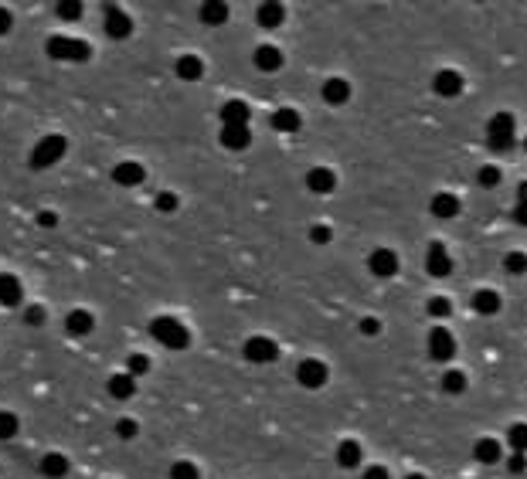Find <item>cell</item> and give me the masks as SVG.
Segmentation results:
<instances>
[{
  "mask_svg": "<svg viewBox=\"0 0 527 479\" xmlns=\"http://www.w3.org/2000/svg\"><path fill=\"white\" fill-rule=\"evenodd\" d=\"M150 333H154L156 344L170 347V350H184V347L191 344V330L174 320V316H156L154 323H150Z\"/></svg>",
  "mask_w": 527,
  "mask_h": 479,
  "instance_id": "1",
  "label": "cell"
},
{
  "mask_svg": "<svg viewBox=\"0 0 527 479\" xmlns=\"http://www.w3.org/2000/svg\"><path fill=\"white\" fill-rule=\"evenodd\" d=\"M65 150H68V139L65 136H44L38 147L31 150V167L35 170H44V167H55L61 156H65Z\"/></svg>",
  "mask_w": 527,
  "mask_h": 479,
  "instance_id": "2",
  "label": "cell"
},
{
  "mask_svg": "<svg viewBox=\"0 0 527 479\" xmlns=\"http://www.w3.org/2000/svg\"><path fill=\"white\" fill-rule=\"evenodd\" d=\"M92 55L89 51V44L78 38H65V35H55V38L48 41V58H55V61H85V58Z\"/></svg>",
  "mask_w": 527,
  "mask_h": 479,
  "instance_id": "3",
  "label": "cell"
},
{
  "mask_svg": "<svg viewBox=\"0 0 527 479\" xmlns=\"http://www.w3.org/2000/svg\"><path fill=\"white\" fill-rule=\"evenodd\" d=\"M487 136L493 150H510L514 147V116L510 113H497L487 123Z\"/></svg>",
  "mask_w": 527,
  "mask_h": 479,
  "instance_id": "4",
  "label": "cell"
},
{
  "mask_svg": "<svg viewBox=\"0 0 527 479\" xmlns=\"http://www.w3.org/2000/svg\"><path fill=\"white\" fill-rule=\"evenodd\" d=\"M327 378H330V371H327L323 361H316V357H306V361H299V367H296V381L303 384V387H310V391L323 387Z\"/></svg>",
  "mask_w": 527,
  "mask_h": 479,
  "instance_id": "5",
  "label": "cell"
},
{
  "mask_svg": "<svg viewBox=\"0 0 527 479\" xmlns=\"http://www.w3.org/2000/svg\"><path fill=\"white\" fill-rule=\"evenodd\" d=\"M452 354H456V337H452L446 326H432L429 357H432V361H439V364H446V361H452Z\"/></svg>",
  "mask_w": 527,
  "mask_h": 479,
  "instance_id": "6",
  "label": "cell"
},
{
  "mask_svg": "<svg viewBox=\"0 0 527 479\" xmlns=\"http://www.w3.org/2000/svg\"><path fill=\"white\" fill-rule=\"evenodd\" d=\"M279 357V347L269 340V337H252L245 340V361L249 364H273Z\"/></svg>",
  "mask_w": 527,
  "mask_h": 479,
  "instance_id": "7",
  "label": "cell"
},
{
  "mask_svg": "<svg viewBox=\"0 0 527 479\" xmlns=\"http://www.w3.org/2000/svg\"><path fill=\"white\" fill-rule=\"evenodd\" d=\"M426 268H429V275H435V279H446L452 272V259L442 242H432L429 245V251H426Z\"/></svg>",
  "mask_w": 527,
  "mask_h": 479,
  "instance_id": "8",
  "label": "cell"
},
{
  "mask_svg": "<svg viewBox=\"0 0 527 479\" xmlns=\"http://www.w3.org/2000/svg\"><path fill=\"white\" fill-rule=\"evenodd\" d=\"M368 268H371L378 279H391L395 272H398V255L391 249H374L368 255Z\"/></svg>",
  "mask_w": 527,
  "mask_h": 479,
  "instance_id": "9",
  "label": "cell"
},
{
  "mask_svg": "<svg viewBox=\"0 0 527 479\" xmlns=\"http://www.w3.org/2000/svg\"><path fill=\"white\" fill-rule=\"evenodd\" d=\"M432 89H435V96H442V99L459 96L463 92V75L452 72V68H442V72H435V78H432Z\"/></svg>",
  "mask_w": 527,
  "mask_h": 479,
  "instance_id": "10",
  "label": "cell"
},
{
  "mask_svg": "<svg viewBox=\"0 0 527 479\" xmlns=\"http://www.w3.org/2000/svg\"><path fill=\"white\" fill-rule=\"evenodd\" d=\"M106 391H109V398H116V402H130V398L137 394V378H133V374H126V371H119V374L109 378Z\"/></svg>",
  "mask_w": 527,
  "mask_h": 479,
  "instance_id": "11",
  "label": "cell"
},
{
  "mask_svg": "<svg viewBox=\"0 0 527 479\" xmlns=\"http://www.w3.org/2000/svg\"><path fill=\"white\" fill-rule=\"evenodd\" d=\"M143 167H140L137 160H123V163H116V170H113V180H116L119 187H137V184H143Z\"/></svg>",
  "mask_w": 527,
  "mask_h": 479,
  "instance_id": "12",
  "label": "cell"
},
{
  "mask_svg": "<svg viewBox=\"0 0 527 479\" xmlns=\"http://www.w3.org/2000/svg\"><path fill=\"white\" fill-rule=\"evenodd\" d=\"M130 31H133V20L119 7H106V35L109 38H130Z\"/></svg>",
  "mask_w": 527,
  "mask_h": 479,
  "instance_id": "13",
  "label": "cell"
},
{
  "mask_svg": "<svg viewBox=\"0 0 527 479\" xmlns=\"http://www.w3.org/2000/svg\"><path fill=\"white\" fill-rule=\"evenodd\" d=\"M500 306H504V303H500V292H497V289H476V292H473V309H476L480 316H497Z\"/></svg>",
  "mask_w": 527,
  "mask_h": 479,
  "instance_id": "14",
  "label": "cell"
},
{
  "mask_svg": "<svg viewBox=\"0 0 527 479\" xmlns=\"http://www.w3.org/2000/svg\"><path fill=\"white\" fill-rule=\"evenodd\" d=\"M252 61H255V68H259V72H279V68H283V51L273 48V44H259V48H255V55H252Z\"/></svg>",
  "mask_w": 527,
  "mask_h": 479,
  "instance_id": "15",
  "label": "cell"
},
{
  "mask_svg": "<svg viewBox=\"0 0 527 479\" xmlns=\"http://www.w3.org/2000/svg\"><path fill=\"white\" fill-rule=\"evenodd\" d=\"M361 459H364V449H361V442L344 439L340 445H337V466H340V469H357V466H361Z\"/></svg>",
  "mask_w": 527,
  "mask_h": 479,
  "instance_id": "16",
  "label": "cell"
},
{
  "mask_svg": "<svg viewBox=\"0 0 527 479\" xmlns=\"http://www.w3.org/2000/svg\"><path fill=\"white\" fill-rule=\"evenodd\" d=\"M320 96L327 99L330 106H344V102L351 99V82H347V78H327L323 89H320Z\"/></svg>",
  "mask_w": 527,
  "mask_h": 479,
  "instance_id": "17",
  "label": "cell"
},
{
  "mask_svg": "<svg viewBox=\"0 0 527 479\" xmlns=\"http://www.w3.org/2000/svg\"><path fill=\"white\" fill-rule=\"evenodd\" d=\"M221 123L225 126H249V106L242 99H228L221 106Z\"/></svg>",
  "mask_w": 527,
  "mask_h": 479,
  "instance_id": "18",
  "label": "cell"
},
{
  "mask_svg": "<svg viewBox=\"0 0 527 479\" xmlns=\"http://www.w3.org/2000/svg\"><path fill=\"white\" fill-rule=\"evenodd\" d=\"M252 143L249 126H221V147L225 150H245Z\"/></svg>",
  "mask_w": 527,
  "mask_h": 479,
  "instance_id": "19",
  "label": "cell"
},
{
  "mask_svg": "<svg viewBox=\"0 0 527 479\" xmlns=\"http://www.w3.org/2000/svg\"><path fill=\"white\" fill-rule=\"evenodd\" d=\"M92 326H96V320H92V313H89V309H72V313L65 316V330H68L72 337H85V333H92Z\"/></svg>",
  "mask_w": 527,
  "mask_h": 479,
  "instance_id": "20",
  "label": "cell"
},
{
  "mask_svg": "<svg viewBox=\"0 0 527 479\" xmlns=\"http://www.w3.org/2000/svg\"><path fill=\"white\" fill-rule=\"evenodd\" d=\"M20 279L11 272H0V306H18L20 303Z\"/></svg>",
  "mask_w": 527,
  "mask_h": 479,
  "instance_id": "21",
  "label": "cell"
},
{
  "mask_svg": "<svg viewBox=\"0 0 527 479\" xmlns=\"http://www.w3.org/2000/svg\"><path fill=\"white\" fill-rule=\"evenodd\" d=\"M306 187H310L313 194H330L333 187H337V177H333V170H327V167H313V170L306 173Z\"/></svg>",
  "mask_w": 527,
  "mask_h": 479,
  "instance_id": "22",
  "label": "cell"
},
{
  "mask_svg": "<svg viewBox=\"0 0 527 479\" xmlns=\"http://www.w3.org/2000/svg\"><path fill=\"white\" fill-rule=\"evenodd\" d=\"M473 456H476V462H483V466H493V462H500V456H504V445L497 439H476Z\"/></svg>",
  "mask_w": 527,
  "mask_h": 479,
  "instance_id": "23",
  "label": "cell"
},
{
  "mask_svg": "<svg viewBox=\"0 0 527 479\" xmlns=\"http://www.w3.org/2000/svg\"><path fill=\"white\" fill-rule=\"evenodd\" d=\"M429 211L435 214V218H456V214H459V197L450 194V191L435 194V197H432V204H429Z\"/></svg>",
  "mask_w": 527,
  "mask_h": 479,
  "instance_id": "24",
  "label": "cell"
},
{
  "mask_svg": "<svg viewBox=\"0 0 527 479\" xmlns=\"http://www.w3.org/2000/svg\"><path fill=\"white\" fill-rule=\"evenodd\" d=\"M177 75L184 78V82H197V78L204 75V61L197 55H180L177 58Z\"/></svg>",
  "mask_w": 527,
  "mask_h": 479,
  "instance_id": "25",
  "label": "cell"
},
{
  "mask_svg": "<svg viewBox=\"0 0 527 479\" xmlns=\"http://www.w3.org/2000/svg\"><path fill=\"white\" fill-rule=\"evenodd\" d=\"M299 123H303V119H299V113H296V109H290V106H286V109H275V113H273V126L279 130V133H296V130H299Z\"/></svg>",
  "mask_w": 527,
  "mask_h": 479,
  "instance_id": "26",
  "label": "cell"
},
{
  "mask_svg": "<svg viewBox=\"0 0 527 479\" xmlns=\"http://www.w3.org/2000/svg\"><path fill=\"white\" fill-rule=\"evenodd\" d=\"M41 473L51 479H61L65 473H68V459L61 456V452H48L44 459H41Z\"/></svg>",
  "mask_w": 527,
  "mask_h": 479,
  "instance_id": "27",
  "label": "cell"
},
{
  "mask_svg": "<svg viewBox=\"0 0 527 479\" xmlns=\"http://www.w3.org/2000/svg\"><path fill=\"white\" fill-rule=\"evenodd\" d=\"M286 20V7L283 4H262L259 7V24L262 27H279Z\"/></svg>",
  "mask_w": 527,
  "mask_h": 479,
  "instance_id": "28",
  "label": "cell"
},
{
  "mask_svg": "<svg viewBox=\"0 0 527 479\" xmlns=\"http://www.w3.org/2000/svg\"><path fill=\"white\" fill-rule=\"evenodd\" d=\"M466 374L463 371H456V367H450V371H442V391L446 394H463L466 391Z\"/></svg>",
  "mask_w": 527,
  "mask_h": 479,
  "instance_id": "29",
  "label": "cell"
},
{
  "mask_svg": "<svg viewBox=\"0 0 527 479\" xmlns=\"http://www.w3.org/2000/svg\"><path fill=\"white\" fill-rule=\"evenodd\" d=\"M201 20L204 24H225L228 20V4H201Z\"/></svg>",
  "mask_w": 527,
  "mask_h": 479,
  "instance_id": "30",
  "label": "cell"
},
{
  "mask_svg": "<svg viewBox=\"0 0 527 479\" xmlns=\"http://www.w3.org/2000/svg\"><path fill=\"white\" fill-rule=\"evenodd\" d=\"M507 442H510V452H527V425L524 422L510 425Z\"/></svg>",
  "mask_w": 527,
  "mask_h": 479,
  "instance_id": "31",
  "label": "cell"
},
{
  "mask_svg": "<svg viewBox=\"0 0 527 479\" xmlns=\"http://www.w3.org/2000/svg\"><path fill=\"white\" fill-rule=\"evenodd\" d=\"M452 313V303L446 299V296H432L429 299V316H435V320H446Z\"/></svg>",
  "mask_w": 527,
  "mask_h": 479,
  "instance_id": "32",
  "label": "cell"
},
{
  "mask_svg": "<svg viewBox=\"0 0 527 479\" xmlns=\"http://www.w3.org/2000/svg\"><path fill=\"white\" fill-rule=\"evenodd\" d=\"M150 371V357L147 354H130V361H126V374H147Z\"/></svg>",
  "mask_w": 527,
  "mask_h": 479,
  "instance_id": "33",
  "label": "cell"
},
{
  "mask_svg": "<svg viewBox=\"0 0 527 479\" xmlns=\"http://www.w3.org/2000/svg\"><path fill=\"white\" fill-rule=\"evenodd\" d=\"M18 435V415L0 411V439H14Z\"/></svg>",
  "mask_w": 527,
  "mask_h": 479,
  "instance_id": "34",
  "label": "cell"
},
{
  "mask_svg": "<svg viewBox=\"0 0 527 479\" xmlns=\"http://www.w3.org/2000/svg\"><path fill=\"white\" fill-rule=\"evenodd\" d=\"M504 268H507V272H517V275H521V272H527V255H524V251H507Z\"/></svg>",
  "mask_w": 527,
  "mask_h": 479,
  "instance_id": "35",
  "label": "cell"
},
{
  "mask_svg": "<svg viewBox=\"0 0 527 479\" xmlns=\"http://www.w3.org/2000/svg\"><path fill=\"white\" fill-rule=\"evenodd\" d=\"M170 479H197V466L194 462H174L170 466Z\"/></svg>",
  "mask_w": 527,
  "mask_h": 479,
  "instance_id": "36",
  "label": "cell"
},
{
  "mask_svg": "<svg viewBox=\"0 0 527 479\" xmlns=\"http://www.w3.org/2000/svg\"><path fill=\"white\" fill-rule=\"evenodd\" d=\"M55 14H58L61 20H78V18H82V4H72V0L55 4Z\"/></svg>",
  "mask_w": 527,
  "mask_h": 479,
  "instance_id": "37",
  "label": "cell"
},
{
  "mask_svg": "<svg viewBox=\"0 0 527 479\" xmlns=\"http://www.w3.org/2000/svg\"><path fill=\"white\" fill-rule=\"evenodd\" d=\"M154 208H156L160 214H174V211H177V194H170V191H167V194H156Z\"/></svg>",
  "mask_w": 527,
  "mask_h": 479,
  "instance_id": "38",
  "label": "cell"
},
{
  "mask_svg": "<svg viewBox=\"0 0 527 479\" xmlns=\"http://www.w3.org/2000/svg\"><path fill=\"white\" fill-rule=\"evenodd\" d=\"M500 177H504V173H500V167H480V184H483V187H497V184H500Z\"/></svg>",
  "mask_w": 527,
  "mask_h": 479,
  "instance_id": "39",
  "label": "cell"
},
{
  "mask_svg": "<svg viewBox=\"0 0 527 479\" xmlns=\"http://www.w3.org/2000/svg\"><path fill=\"white\" fill-rule=\"evenodd\" d=\"M330 238H333V231L327 228V225H313V228H310V242H313V245H330Z\"/></svg>",
  "mask_w": 527,
  "mask_h": 479,
  "instance_id": "40",
  "label": "cell"
},
{
  "mask_svg": "<svg viewBox=\"0 0 527 479\" xmlns=\"http://www.w3.org/2000/svg\"><path fill=\"white\" fill-rule=\"evenodd\" d=\"M137 432H140V425L133 422V418H119V422H116V435H119V439H137Z\"/></svg>",
  "mask_w": 527,
  "mask_h": 479,
  "instance_id": "41",
  "label": "cell"
},
{
  "mask_svg": "<svg viewBox=\"0 0 527 479\" xmlns=\"http://www.w3.org/2000/svg\"><path fill=\"white\" fill-rule=\"evenodd\" d=\"M514 218H517V225H527V184H521V194H517V211H514Z\"/></svg>",
  "mask_w": 527,
  "mask_h": 479,
  "instance_id": "42",
  "label": "cell"
},
{
  "mask_svg": "<svg viewBox=\"0 0 527 479\" xmlns=\"http://www.w3.org/2000/svg\"><path fill=\"white\" fill-rule=\"evenodd\" d=\"M357 330H361L364 337H378V333H381V320H374V316H364V320L357 323Z\"/></svg>",
  "mask_w": 527,
  "mask_h": 479,
  "instance_id": "43",
  "label": "cell"
},
{
  "mask_svg": "<svg viewBox=\"0 0 527 479\" xmlns=\"http://www.w3.org/2000/svg\"><path fill=\"white\" fill-rule=\"evenodd\" d=\"M24 323H31V326L44 323V306H27V313H24Z\"/></svg>",
  "mask_w": 527,
  "mask_h": 479,
  "instance_id": "44",
  "label": "cell"
},
{
  "mask_svg": "<svg viewBox=\"0 0 527 479\" xmlns=\"http://www.w3.org/2000/svg\"><path fill=\"white\" fill-rule=\"evenodd\" d=\"M507 466L514 469V473H524V469H527V456H524V452H514V456L507 459Z\"/></svg>",
  "mask_w": 527,
  "mask_h": 479,
  "instance_id": "45",
  "label": "cell"
},
{
  "mask_svg": "<svg viewBox=\"0 0 527 479\" xmlns=\"http://www.w3.org/2000/svg\"><path fill=\"white\" fill-rule=\"evenodd\" d=\"M364 479H388V469H385V466H368V469H364Z\"/></svg>",
  "mask_w": 527,
  "mask_h": 479,
  "instance_id": "46",
  "label": "cell"
},
{
  "mask_svg": "<svg viewBox=\"0 0 527 479\" xmlns=\"http://www.w3.org/2000/svg\"><path fill=\"white\" fill-rule=\"evenodd\" d=\"M38 225H41V228H55V225H58V214L41 211V214H38Z\"/></svg>",
  "mask_w": 527,
  "mask_h": 479,
  "instance_id": "47",
  "label": "cell"
},
{
  "mask_svg": "<svg viewBox=\"0 0 527 479\" xmlns=\"http://www.w3.org/2000/svg\"><path fill=\"white\" fill-rule=\"evenodd\" d=\"M7 31H11V11L0 7V35H7Z\"/></svg>",
  "mask_w": 527,
  "mask_h": 479,
  "instance_id": "48",
  "label": "cell"
},
{
  "mask_svg": "<svg viewBox=\"0 0 527 479\" xmlns=\"http://www.w3.org/2000/svg\"><path fill=\"white\" fill-rule=\"evenodd\" d=\"M405 479H426V476H422V473H411V476H405Z\"/></svg>",
  "mask_w": 527,
  "mask_h": 479,
  "instance_id": "49",
  "label": "cell"
},
{
  "mask_svg": "<svg viewBox=\"0 0 527 479\" xmlns=\"http://www.w3.org/2000/svg\"><path fill=\"white\" fill-rule=\"evenodd\" d=\"M524 150H527V139H524Z\"/></svg>",
  "mask_w": 527,
  "mask_h": 479,
  "instance_id": "50",
  "label": "cell"
}]
</instances>
